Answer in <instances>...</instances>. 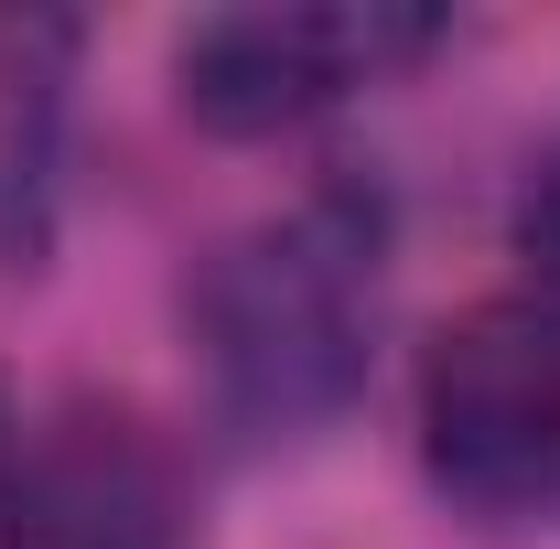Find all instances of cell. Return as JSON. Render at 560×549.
<instances>
[{
    "instance_id": "obj_1",
    "label": "cell",
    "mask_w": 560,
    "mask_h": 549,
    "mask_svg": "<svg viewBox=\"0 0 560 549\" xmlns=\"http://www.w3.org/2000/svg\"><path fill=\"white\" fill-rule=\"evenodd\" d=\"M195 355L237 431H313L366 388V335H377V206L366 195H313L291 215H259L215 248L195 291Z\"/></svg>"
},
{
    "instance_id": "obj_2",
    "label": "cell",
    "mask_w": 560,
    "mask_h": 549,
    "mask_svg": "<svg viewBox=\"0 0 560 549\" xmlns=\"http://www.w3.org/2000/svg\"><path fill=\"white\" fill-rule=\"evenodd\" d=\"M431 484L475 517H560V313L486 302L420 366Z\"/></svg>"
},
{
    "instance_id": "obj_3",
    "label": "cell",
    "mask_w": 560,
    "mask_h": 549,
    "mask_svg": "<svg viewBox=\"0 0 560 549\" xmlns=\"http://www.w3.org/2000/svg\"><path fill=\"white\" fill-rule=\"evenodd\" d=\"M431 44H442V11H410V0H291V11H206L173 75L206 130L270 140L346 108L355 86H388Z\"/></svg>"
},
{
    "instance_id": "obj_4",
    "label": "cell",
    "mask_w": 560,
    "mask_h": 549,
    "mask_svg": "<svg viewBox=\"0 0 560 549\" xmlns=\"http://www.w3.org/2000/svg\"><path fill=\"white\" fill-rule=\"evenodd\" d=\"M0 549H195L184 464L130 410H66L0 475Z\"/></svg>"
},
{
    "instance_id": "obj_5",
    "label": "cell",
    "mask_w": 560,
    "mask_h": 549,
    "mask_svg": "<svg viewBox=\"0 0 560 549\" xmlns=\"http://www.w3.org/2000/svg\"><path fill=\"white\" fill-rule=\"evenodd\" d=\"M66 66H75V33L55 11H0V270L44 259V226H55Z\"/></svg>"
},
{
    "instance_id": "obj_6",
    "label": "cell",
    "mask_w": 560,
    "mask_h": 549,
    "mask_svg": "<svg viewBox=\"0 0 560 549\" xmlns=\"http://www.w3.org/2000/svg\"><path fill=\"white\" fill-rule=\"evenodd\" d=\"M517 248H528V270L560 291V162L528 184V195H517Z\"/></svg>"
},
{
    "instance_id": "obj_7",
    "label": "cell",
    "mask_w": 560,
    "mask_h": 549,
    "mask_svg": "<svg viewBox=\"0 0 560 549\" xmlns=\"http://www.w3.org/2000/svg\"><path fill=\"white\" fill-rule=\"evenodd\" d=\"M0 475H11V420H0Z\"/></svg>"
}]
</instances>
